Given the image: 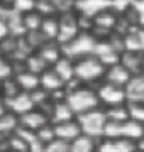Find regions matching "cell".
Returning a JSON list of instances; mask_svg holds the SVG:
<instances>
[{
  "mask_svg": "<svg viewBox=\"0 0 144 152\" xmlns=\"http://www.w3.org/2000/svg\"><path fill=\"white\" fill-rule=\"evenodd\" d=\"M12 78H14L17 88L24 93H32L34 90L39 88V76L31 73V71H27L26 68L24 69H19Z\"/></svg>",
  "mask_w": 144,
  "mask_h": 152,
  "instance_id": "4fadbf2b",
  "label": "cell"
},
{
  "mask_svg": "<svg viewBox=\"0 0 144 152\" xmlns=\"http://www.w3.org/2000/svg\"><path fill=\"white\" fill-rule=\"evenodd\" d=\"M48 118H49V124L56 125V124H63V122H70V120L75 118V115H73V112L70 110V107L66 105V102H63V103L51 105Z\"/></svg>",
  "mask_w": 144,
  "mask_h": 152,
  "instance_id": "e0dca14e",
  "label": "cell"
},
{
  "mask_svg": "<svg viewBox=\"0 0 144 152\" xmlns=\"http://www.w3.org/2000/svg\"><path fill=\"white\" fill-rule=\"evenodd\" d=\"M95 37L90 32H80L75 39H71L68 44L60 46L61 48V54L68 58V59H80L85 56H92L93 54V48H95Z\"/></svg>",
  "mask_w": 144,
  "mask_h": 152,
  "instance_id": "5b68a950",
  "label": "cell"
},
{
  "mask_svg": "<svg viewBox=\"0 0 144 152\" xmlns=\"http://www.w3.org/2000/svg\"><path fill=\"white\" fill-rule=\"evenodd\" d=\"M17 129H19V117L10 112L0 115V139H9L15 134Z\"/></svg>",
  "mask_w": 144,
  "mask_h": 152,
  "instance_id": "44dd1931",
  "label": "cell"
},
{
  "mask_svg": "<svg viewBox=\"0 0 144 152\" xmlns=\"http://www.w3.org/2000/svg\"><path fill=\"white\" fill-rule=\"evenodd\" d=\"M104 76H105V80H107L109 85H114V86H119V88H124L129 83V80L132 78V75H131L120 63L110 66V68H107Z\"/></svg>",
  "mask_w": 144,
  "mask_h": 152,
  "instance_id": "5bb4252c",
  "label": "cell"
},
{
  "mask_svg": "<svg viewBox=\"0 0 144 152\" xmlns=\"http://www.w3.org/2000/svg\"><path fill=\"white\" fill-rule=\"evenodd\" d=\"M68 149H70V144L60 139H54L53 142L44 145V152H68Z\"/></svg>",
  "mask_w": 144,
  "mask_h": 152,
  "instance_id": "d6a6232c",
  "label": "cell"
},
{
  "mask_svg": "<svg viewBox=\"0 0 144 152\" xmlns=\"http://www.w3.org/2000/svg\"><path fill=\"white\" fill-rule=\"evenodd\" d=\"M97 96H98V102L109 105V108L110 107L126 105V91H124V88L114 86V85H109V83H104L97 90Z\"/></svg>",
  "mask_w": 144,
  "mask_h": 152,
  "instance_id": "52a82bcc",
  "label": "cell"
},
{
  "mask_svg": "<svg viewBox=\"0 0 144 152\" xmlns=\"http://www.w3.org/2000/svg\"><path fill=\"white\" fill-rule=\"evenodd\" d=\"M34 137H36L37 142H41L43 145H46V144H49V142H53L56 139L54 127H53L51 124H46L44 127H41L37 132H34Z\"/></svg>",
  "mask_w": 144,
  "mask_h": 152,
  "instance_id": "83f0119b",
  "label": "cell"
},
{
  "mask_svg": "<svg viewBox=\"0 0 144 152\" xmlns=\"http://www.w3.org/2000/svg\"><path fill=\"white\" fill-rule=\"evenodd\" d=\"M10 37V32H9V26H7V20L4 19H0V42L4 41V39Z\"/></svg>",
  "mask_w": 144,
  "mask_h": 152,
  "instance_id": "836d02e7",
  "label": "cell"
},
{
  "mask_svg": "<svg viewBox=\"0 0 144 152\" xmlns=\"http://www.w3.org/2000/svg\"><path fill=\"white\" fill-rule=\"evenodd\" d=\"M120 64L132 76L143 75L144 61H143V54H141V53H124V54L120 56Z\"/></svg>",
  "mask_w": 144,
  "mask_h": 152,
  "instance_id": "ac0fdd59",
  "label": "cell"
},
{
  "mask_svg": "<svg viewBox=\"0 0 144 152\" xmlns=\"http://www.w3.org/2000/svg\"><path fill=\"white\" fill-rule=\"evenodd\" d=\"M14 76V66L9 58H0V83Z\"/></svg>",
  "mask_w": 144,
  "mask_h": 152,
  "instance_id": "4dcf8cb0",
  "label": "cell"
},
{
  "mask_svg": "<svg viewBox=\"0 0 144 152\" xmlns=\"http://www.w3.org/2000/svg\"><path fill=\"white\" fill-rule=\"evenodd\" d=\"M24 68L27 71H31V73H34V75H41V73H44L49 66L46 64L44 61H43V58L34 51V53H31V54L26 58V61H24Z\"/></svg>",
  "mask_w": 144,
  "mask_h": 152,
  "instance_id": "cb8c5ba5",
  "label": "cell"
},
{
  "mask_svg": "<svg viewBox=\"0 0 144 152\" xmlns=\"http://www.w3.org/2000/svg\"><path fill=\"white\" fill-rule=\"evenodd\" d=\"M124 91L127 105H144V75L132 76L124 86Z\"/></svg>",
  "mask_w": 144,
  "mask_h": 152,
  "instance_id": "ba28073f",
  "label": "cell"
},
{
  "mask_svg": "<svg viewBox=\"0 0 144 152\" xmlns=\"http://www.w3.org/2000/svg\"><path fill=\"white\" fill-rule=\"evenodd\" d=\"M98 103L100 102H98V96H97V91L92 90V88L80 86L75 91L66 93V105L70 107V110L73 112L75 117L87 113V112H92V110H97Z\"/></svg>",
  "mask_w": 144,
  "mask_h": 152,
  "instance_id": "6da1fadb",
  "label": "cell"
},
{
  "mask_svg": "<svg viewBox=\"0 0 144 152\" xmlns=\"http://www.w3.org/2000/svg\"><path fill=\"white\" fill-rule=\"evenodd\" d=\"M7 112V108H5V100L0 96V115H4Z\"/></svg>",
  "mask_w": 144,
  "mask_h": 152,
  "instance_id": "d590c367",
  "label": "cell"
},
{
  "mask_svg": "<svg viewBox=\"0 0 144 152\" xmlns=\"http://www.w3.org/2000/svg\"><path fill=\"white\" fill-rule=\"evenodd\" d=\"M39 88L44 90V91L49 95V93H53V91L63 90V88H65V83L58 78V75H56L51 68H48L44 73L39 75Z\"/></svg>",
  "mask_w": 144,
  "mask_h": 152,
  "instance_id": "2e32d148",
  "label": "cell"
},
{
  "mask_svg": "<svg viewBox=\"0 0 144 152\" xmlns=\"http://www.w3.org/2000/svg\"><path fill=\"white\" fill-rule=\"evenodd\" d=\"M46 124H49V118L48 115L39 108H34L27 113H24L22 117H19V127H22L29 132H37L41 127H44Z\"/></svg>",
  "mask_w": 144,
  "mask_h": 152,
  "instance_id": "30bf717a",
  "label": "cell"
},
{
  "mask_svg": "<svg viewBox=\"0 0 144 152\" xmlns=\"http://www.w3.org/2000/svg\"><path fill=\"white\" fill-rule=\"evenodd\" d=\"M78 34H80V29H78L76 12L73 10L70 14L58 15V36H56V41H54L58 46L68 44L71 39L76 37Z\"/></svg>",
  "mask_w": 144,
  "mask_h": 152,
  "instance_id": "8992f818",
  "label": "cell"
},
{
  "mask_svg": "<svg viewBox=\"0 0 144 152\" xmlns=\"http://www.w3.org/2000/svg\"><path fill=\"white\" fill-rule=\"evenodd\" d=\"M51 69L54 71L58 78H60L61 81L66 85L68 81H71L73 78H75V68H73V61L65 58V56H61L60 59L56 61L54 64L51 66Z\"/></svg>",
  "mask_w": 144,
  "mask_h": 152,
  "instance_id": "d6986e66",
  "label": "cell"
},
{
  "mask_svg": "<svg viewBox=\"0 0 144 152\" xmlns=\"http://www.w3.org/2000/svg\"><path fill=\"white\" fill-rule=\"evenodd\" d=\"M27 152H44V145H43L41 142H37V140H32L31 144H29Z\"/></svg>",
  "mask_w": 144,
  "mask_h": 152,
  "instance_id": "e575fe53",
  "label": "cell"
},
{
  "mask_svg": "<svg viewBox=\"0 0 144 152\" xmlns=\"http://www.w3.org/2000/svg\"><path fill=\"white\" fill-rule=\"evenodd\" d=\"M39 34L43 36L46 42H54L56 36H58V15L44 17L43 24H41V29H39Z\"/></svg>",
  "mask_w": 144,
  "mask_h": 152,
  "instance_id": "603a6c76",
  "label": "cell"
},
{
  "mask_svg": "<svg viewBox=\"0 0 144 152\" xmlns=\"http://www.w3.org/2000/svg\"><path fill=\"white\" fill-rule=\"evenodd\" d=\"M36 53L43 58V61H44L49 68L54 64L58 59H60L61 56H63V54H61V48L56 42H44L41 48L37 49V51H36Z\"/></svg>",
  "mask_w": 144,
  "mask_h": 152,
  "instance_id": "7402d4cb",
  "label": "cell"
},
{
  "mask_svg": "<svg viewBox=\"0 0 144 152\" xmlns=\"http://www.w3.org/2000/svg\"><path fill=\"white\" fill-rule=\"evenodd\" d=\"M0 58H4V54H2V49H0Z\"/></svg>",
  "mask_w": 144,
  "mask_h": 152,
  "instance_id": "8d00e7d4",
  "label": "cell"
},
{
  "mask_svg": "<svg viewBox=\"0 0 144 152\" xmlns=\"http://www.w3.org/2000/svg\"><path fill=\"white\" fill-rule=\"evenodd\" d=\"M21 20H22V26H24L26 34H29V32H39L41 24H43V17L32 10V12H29V14H26V15H21Z\"/></svg>",
  "mask_w": 144,
  "mask_h": 152,
  "instance_id": "d4e9b609",
  "label": "cell"
},
{
  "mask_svg": "<svg viewBox=\"0 0 144 152\" xmlns=\"http://www.w3.org/2000/svg\"><path fill=\"white\" fill-rule=\"evenodd\" d=\"M53 125V124H51ZM54 127V135L56 139H60L63 142H73L75 139L82 135V130H80V125L76 124V120L73 118L70 122H63V124H56L53 125Z\"/></svg>",
  "mask_w": 144,
  "mask_h": 152,
  "instance_id": "7c38bea8",
  "label": "cell"
},
{
  "mask_svg": "<svg viewBox=\"0 0 144 152\" xmlns=\"http://www.w3.org/2000/svg\"><path fill=\"white\" fill-rule=\"evenodd\" d=\"M129 120H134L137 124H144V105H127Z\"/></svg>",
  "mask_w": 144,
  "mask_h": 152,
  "instance_id": "1f68e13d",
  "label": "cell"
},
{
  "mask_svg": "<svg viewBox=\"0 0 144 152\" xmlns=\"http://www.w3.org/2000/svg\"><path fill=\"white\" fill-rule=\"evenodd\" d=\"M144 48V36L141 31H129L122 37V49L126 53H143Z\"/></svg>",
  "mask_w": 144,
  "mask_h": 152,
  "instance_id": "ffe728a7",
  "label": "cell"
},
{
  "mask_svg": "<svg viewBox=\"0 0 144 152\" xmlns=\"http://www.w3.org/2000/svg\"><path fill=\"white\" fill-rule=\"evenodd\" d=\"M107 122L110 124H120L129 120V112H127V105H120V107H110L105 112Z\"/></svg>",
  "mask_w": 144,
  "mask_h": 152,
  "instance_id": "4316f807",
  "label": "cell"
},
{
  "mask_svg": "<svg viewBox=\"0 0 144 152\" xmlns=\"http://www.w3.org/2000/svg\"><path fill=\"white\" fill-rule=\"evenodd\" d=\"M0 85H2V83H0Z\"/></svg>",
  "mask_w": 144,
  "mask_h": 152,
  "instance_id": "74e56055",
  "label": "cell"
},
{
  "mask_svg": "<svg viewBox=\"0 0 144 152\" xmlns=\"http://www.w3.org/2000/svg\"><path fill=\"white\" fill-rule=\"evenodd\" d=\"M97 152H137V142L126 139H104L95 147Z\"/></svg>",
  "mask_w": 144,
  "mask_h": 152,
  "instance_id": "8fae6325",
  "label": "cell"
},
{
  "mask_svg": "<svg viewBox=\"0 0 144 152\" xmlns=\"http://www.w3.org/2000/svg\"><path fill=\"white\" fill-rule=\"evenodd\" d=\"M19 91H21V90L17 88L14 78H9L5 81H2V85H0V96L4 98V100H9V98L15 96Z\"/></svg>",
  "mask_w": 144,
  "mask_h": 152,
  "instance_id": "f1b7e54d",
  "label": "cell"
},
{
  "mask_svg": "<svg viewBox=\"0 0 144 152\" xmlns=\"http://www.w3.org/2000/svg\"><path fill=\"white\" fill-rule=\"evenodd\" d=\"M7 152H9V151H7Z\"/></svg>",
  "mask_w": 144,
  "mask_h": 152,
  "instance_id": "ab89813d",
  "label": "cell"
},
{
  "mask_svg": "<svg viewBox=\"0 0 144 152\" xmlns=\"http://www.w3.org/2000/svg\"><path fill=\"white\" fill-rule=\"evenodd\" d=\"M105 139H126V140L139 142L144 137V127L143 124H137L134 120H126L120 124H110L107 122L105 130H104Z\"/></svg>",
  "mask_w": 144,
  "mask_h": 152,
  "instance_id": "277c9868",
  "label": "cell"
},
{
  "mask_svg": "<svg viewBox=\"0 0 144 152\" xmlns=\"http://www.w3.org/2000/svg\"><path fill=\"white\" fill-rule=\"evenodd\" d=\"M34 4H36V0H15V2H10L14 12L19 14V15H26L29 12H32Z\"/></svg>",
  "mask_w": 144,
  "mask_h": 152,
  "instance_id": "f546056e",
  "label": "cell"
},
{
  "mask_svg": "<svg viewBox=\"0 0 144 152\" xmlns=\"http://www.w3.org/2000/svg\"><path fill=\"white\" fill-rule=\"evenodd\" d=\"M95 152H97V151H95Z\"/></svg>",
  "mask_w": 144,
  "mask_h": 152,
  "instance_id": "f35d334b",
  "label": "cell"
},
{
  "mask_svg": "<svg viewBox=\"0 0 144 152\" xmlns=\"http://www.w3.org/2000/svg\"><path fill=\"white\" fill-rule=\"evenodd\" d=\"M119 20V14L112 10V7H107L104 10H100L98 14L93 15V27L105 29V31H114Z\"/></svg>",
  "mask_w": 144,
  "mask_h": 152,
  "instance_id": "9a60e30c",
  "label": "cell"
},
{
  "mask_svg": "<svg viewBox=\"0 0 144 152\" xmlns=\"http://www.w3.org/2000/svg\"><path fill=\"white\" fill-rule=\"evenodd\" d=\"M73 68H75V78L82 83H92L100 80L105 75V68L95 56H85L80 59L73 61Z\"/></svg>",
  "mask_w": 144,
  "mask_h": 152,
  "instance_id": "3957f363",
  "label": "cell"
},
{
  "mask_svg": "<svg viewBox=\"0 0 144 152\" xmlns=\"http://www.w3.org/2000/svg\"><path fill=\"white\" fill-rule=\"evenodd\" d=\"M76 124L80 125V130H82V135L88 137V139H100L104 137V130H105L107 125V117L104 110H92V112H87V113H82L75 117Z\"/></svg>",
  "mask_w": 144,
  "mask_h": 152,
  "instance_id": "7a4b0ae2",
  "label": "cell"
},
{
  "mask_svg": "<svg viewBox=\"0 0 144 152\" xmlns=\"http://www.w3.org/2000/svg\"><path fill=\"white\" fill-rule=\"evenodd\" d=\"M5 108H7V112L14 113L15 117H22L24 113L34 110V103H32V100H31L29 93L19 91L15 96L5 100Z\"/></svg>",
  "mask_w": 144,
  "mask_h": 152,
  "instance_id": "9c48e42d",
  "label": "cell"
},
{
  "mask_svg": "<svg viewBox=\"0 0 144 152\" xmlns=\"http://www.w3.org/2000/svg\"><path fill=\"white\" fill-rule=\"evenodd\" d=\"M95 140L88 139L85 135H80L73 142H70V149L68 152H95Z\"/></svg>",
  "mask_w": 144,
  "mask_h": 152,
  "instance_id": "484cf974",
  "label": "cell"
}]
</instances>
